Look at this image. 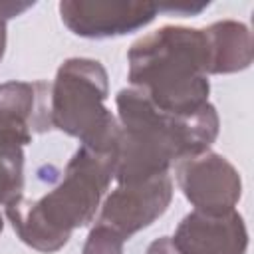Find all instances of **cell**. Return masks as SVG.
Wrapping results in <instances>:
<instances>
[{"instance_id": "8", "label": "cell", "mask_w": 254, "mask_h": 254, "mask_svg": "<svg viewBox=\"0 0 254 254\" xmlns=\"http://www.w3.org/2000/svg\"><path fill=\"white\" fill-rule=\"evenodd\" d=\"M171 240L181 254H246L248 250V230L236 208L222 214L190 210Z\"/></svg>"}, {"instance_id": "9", "label": "cell", "mask_w": 254, "mask_h": 254, "mask_svg": "<svg viewBox=\"0 0 254 254\" xmlns=\"http://www.w3.org/2000/svg\"><path fill=\"white\" fill-rule=\"evenodd\" d=\"M52 129L50 83L4 81L0 83V133L24 147L34 133Z\"/></svg>"}, {"instance_id": "4", "label": "cell", "mask_w": 254, "mask_h": 254, "mask_svg": "<svg viewBox=\"0 0 254 254\" xmlns=\"http://www.w3.org/2000/svg\"><path fill=\"white\" fill-rule=\"evenodd\" d=\"M109 79L105 67L91 58H69L50 83L52 127L79 139L81 147L119 153L121 127L105 107Z\"/></svg>"}, {"instance_id": "15", "label": "cell", "mask_w": 254, "mask_h": 254, "mask_svg": "<svg viewBox=\"0 0 254 254\" xmlns=\"http://www.w3.org/2000/svg\"><path fill=\"white\" fill-rule=\"evenodd\" d=\"M4 52H6V24L0 22V60L4 58Z\"/></svg>"}, {"instance_id": "11", "label": "cell", "mask_w": 254, "mask_h": 254, "mask_svg": "<svg viewBox=\"0 0 254 254\" xmlns=\"http://www.w3.org/2000/svg\"><path fill=\"white\" fill-rule=\"evenodd\" d=\"M24 192V149L0 133V204L6 206Z\"/></svg>"}, {"instance_id": "13", "label": "cell", "mask_w": 254, "mask_h": 254, "mask_svg": "<svg viewBox=\"0 0 254 254\" xmlns=\"http://www.w3.org/2000/svg\"><path fill=\"white\" fill-rule=\"evenodd\" d=\"M32 6H34V2H12V0L0 2V22L6 24V20L16 18V16H22Z\"/></svg>"}, {"instance_id": "5", "label": "cell", "mask_w": 254, "mask_h": 254, "mask_svg": "<svg viewBox=\"0 0 254 254\" xmlns=\"http://www.w3.org/2000/svg\"><path fill=\"white\" fill-rule=\"evenodd\" d=\"M177 183L194 210L222 214L234 210L242 196L236 167L214 151H204L177 163Z\"/></svg>"}, {"instance_id": "2", "label": "cell", "mask_w": 254, "mask_h": 254, "mask_svg": "<svg viewBox=\"0 0 254 254\" xmlns=\"http://www.w3.org/2000/svg\"><path fill=\"white\" fill-rule=\"evenodd\" d=\"M117 155L79 145L52 190L38 200L22 196L6 204V218L18 238L44 254L62 250L75 228L95 218L101 198L115 181Z\"/></svg>"}, {"instance_id": "3", "label": "cell", "mask_w": 254, "mask_h": 254, "mask_svg": "<svg viewBox=\"0 0 254 254\" xmlns=\"http://www.w3.org/2000/svg\"><path fill=\"white\" fill-rule=\"evenodd\" d=\"M127 79L155 107L189 115L208 103V42L202 28L163 26L127 52Z\"/></svg>"}, {"instance_id": "6", "label": "cell", "mask_w": 254, "mask_h": 254, "mask_svg": "<svg viewBox=\"0 0 254 254\" xmlns=\"http://www.w3.org/2000/svg\"><path fill=\"white\" fill-rule=\"evenodd\" d=\"M159 12L153 2L127 0H62V22L79 38L105 40L137 32L151 24Z\"/></svg>"}, {"instance_id": "1", "label": "cell", "mask_w": 254, "mask_h": 254, "mask_svg": "<svg viewBox=\"0 0 254 254\" xmlns=\"http://www.w3.org/2000/svg\"><path fill=\"white\" fill-rule=\"evenodd\" d=\"M115 105L121 127L117 185H137L165 175L171 165L210 151L218 137L220 119L212 103L189 115H173L129 85L115 95Z\"/></svg>"}, {"instance_id": "10", "label": "cell", "mask_w": 254, "mask_h": 254, "mask_svg": "<svg viewBox=\"0 0 254 254\" xmlns=\"http://www.w3.org/2000/svg\"><path fill=\"white\" fill-rule=\"evenodd\" d=\"M208 42V75H226L250 67L252 34L238 20H218L202 28Z\"/></svg>"}, {"instance_id": "7", "label": "cell", "mask_w": 254, "mask_h": 254, "mask_svg": "<svg viewBox=\"0 0 254 254\" xmlns=\"http://www.w3.org/2000/svg\"><path fill=\"white\" fill-rule=\"evenodd\" d=\"M171 200L173 179L169 173L137 185H117L115 190H111L101 202L95 222L113 228L125 240H129L133 234L161 218Z\"/></svg>"}, {"instance_id": "12", "label": "cell", "mask_w": 254, "mask_h": 254, "mask_svg": "<svg viewBox=\"0 0 254 254\" xmlns=\"http://www.w3.org/2000/svg\"><path fill=\"white\" fill-rule=\"evenodd\" d=\"M123 244L125 238L119 232L101 222H95L85 238L81 254H123Z\"/></svg>"}, {"instance_id": "14", "label": "cell", "mask_w": 254, "mask_h": 254, "mask_svg": "<svg viewBox=\"0 0 254 254\" xmlns=\"http://www.w3.org/2000/svg\"><path fill=\"white\" fill-rule=\"evenodd\" d=\"M145 254H181V252L175 248V244H173V240L169 236H161V238H155L147 246Z\"/></svg>"}, {"instance_id": "16", "label": "cell", "mask_w": 254, "mask_h": 254, "mask_svg": "<svg viewBox=\"0 0 254 254\" xmlns=\"http://www.w3.org/2000/svg\"><path fill=\"white\" fill-rule=\"evenodd\" d=\"M4 230V220H2V214H0V232Z\"/></svg>"}]
</instances>
